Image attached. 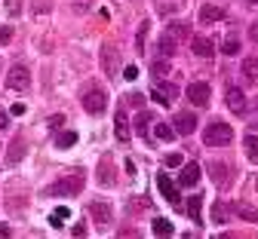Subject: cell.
Instances as JSON below:
<instances>
[{
  "label": "cell",
  "instance_id": "cell-8",
  "mask_svg": "<svg viewBox=\"0 0 258 239\" xmlns=\"http://www.w3.org/2000/svg\"><path fill=\"white\" fill-rule=\"evenodd\" d=\"M190 52H194V55H200V58H212V55H215V43H212V37H203V34H197V37L190 40Z\"/></svg>",
  "mask_w": 258,
  "mask_h": 239
},
{
  "label": "cell",
  "instance_id": "cell-17",
  "mask_svg": "<svg viewBox=\"0 0 258 239\" xmlns=\"http://www.w3.org/2000/svg\"><path fill=\"white\" fill-rule=\"evenodd\" d=\"M200 206H203V196H197V193H194V196L187 199V206H184L194 224H200V221H203V215H200Z\"/></svg>",
  "mask_w": 258,
  "mask_h": 239
},
{
  "label": "cell",
  "instance_id": "cell-41",
  "mask_svg": "<svg viewBox=\"0 0 258 239\" xmlns=\"http://www.w3.org/2000/svg\"><path fill=\"white\" fill-rule=\"evenodd\" d=\"M249 4H258V0H249Z\"/></svg>",
  "mask_w": 258,
  "mask_h": 239
},
{
  "label": "cell",
  "instance_id": "cell-3",
  "mask_svg": "<svg viewBox=\"0 0 258 239\" xmlns=\"http://www.w3.org/2000/svg\"><path fill=\"white\" fill-rule=\"evenodd\" d=\"M83 111L92 114V117H102V114L108 111V95H105L102 89H89V92L83 95Z\"/></svg>",
  "mask_w": 258,
  "mask_h": 239
},
{
  "label": "cell",
  "instance_id": "cell-22",
  "mask_svg": "<svg viewBox=\"0 0 258 239\" xmlns=\"http://www.w3.org/2000/svg\"><path fill=\"white\" fill-rule=\"evenodd\" d=\"M228 206H224V202H215V206H212V221L215 224H228Z\"/></svg>",
  "mask_w": 258,
  "mask_h": 239
},
{
  "label": "cell",
  "instance_id": "cell-35",
  "mask_svg": "<svg viewBox=\"0 0 258 239\" xmlns=\"http://www.w3.org/2000/svg\"><path fill=\"white\" fill-rule=\"evenodd\" d=\"M249 129H258V101H255V108L249 114Z\"/></svg>",
  "mask_w": 258,
  "mask_h": 239
},
{
  "label": "cell",
  "instance_id": "cell-6",
  "mask_svg": "<svg viewBox=\"0 0 258 239\" xmlns=\"http://www.w3.org/2000/svg\"><path fill=\"white\" fill-rule=\"evenodd\" d=\"M172 129H175V135H194V129H197V114H190V111L175 114Z\"/></svg>",
  "mask_w": 258,
  "mask_h": 239
},
{
  "label": "cell",
  "instance_id": "cell-27",
  "mask_svg": "<svg viewBox=\"0 0 258 239\" xmlns=\"http://www.w3.org/2000/svg\"><path fill=\"white\" fill-rule=\"evenodd\" d=\"M157 49H160V55H175V43L169 40V37H160V43H157Z\"/></svg>",
  "mask_w": 258,
  "mask_h": 239
},
{
  "label": "cell",
  "instance_id": "cell-20",
  "mask_svg": "<svg viewBox=\"0 0 258 239\" xmlns=\"http://www.w3.org/2000/svg\"><path fill=\"white\" fill-rule=\"evenodd\" d=\"M243 147H246V156L252 163H258V135H246L243 138Z\"/></svg>",
  "mask_w": 258,
  "mask_h": 239
},
{
  "label": "cell",
  "instance_id": "cell-28",
  "mask_svg": "<svg viewBox=\"0 0 258 239\" xmlns=\"http://www.w3.org/2000/svg\"><path fill=\"white\" fill-rule=\"evenodd\" d=\"M61 221H68V209H64V206H61V209H55V212L49 215V224H52V227H64Z\"/></svg>",
  "mask_w": 258,
  "mask_h": 239
},
{
  "label": "cell",
  "instance_id": "cell-12",
  "mask_svg": "<svg viewBox=\"0 0 258 239\" xmlns=\"http://www.w3.org/2000/svg\"><path fill=\"white\" fill-rule=\"evenodd\" d=\"M80 190V175H74V178H68V181H58V184H52L46 193L52 196V193H64V196H74Z\"/></svg>",
  "mask_w": 258,
  "mask_h": 239
},
{
  "label": "cell",
  "instance_id": "cell-18",
  "mask_svg": "<svg viewBox=\"0 0 258 239\" xmlns=\"http://www.w3.org/2000/svg\"><path fill=\"white\" fill-rule=\"evenodd\" d=\"M240 49H243V43H240V37H237V34L231 31L228 37H224V43H221V52H224V55H237Z\"/></svg>",
  "mask_w": 258,
  "mask_h": 239
},
{
  "label": "cell",
  "instance_id": "cell-14",
  "mask_svg": "<svg viewBox=\"0 0 258 239\" xmlns=\"http://www.w3.org/2000/svg\"><path fill=\"white\" fill-rule=\"evenodd\" d=\"M243 80L246 83H258V58L255 55H249V58H243Z\"/></svg>",
  "mask_w": 258,
  "mask_h": 239
},
{
  "label": "cell",
  "instance_id": "cell-13",
  "mask_svg": "<svg viewBox=\"0 0 258 239\" xmlns=\"http://www.w3.org/2000/svg\"><path fill=\"white\" fill-rule=\"evenodd\" d=\"M114 135H117V141H120V144L129 141V120H126L123 111H117V117H114Z\"/></svg>",
  "mask_w": 258,
  "mask_h": 239
},
{
  "label": "cell",
  "instance_id": "cell-30",
  "mask_svg": "<svg viewBox=\"0 0 258 239\" xmlns=\"http://www.w3.org/2000/svg\"><path fill=\"white\" fill-rule=\"evenodd\" d=\"M71 7H74V13H89V7H92V0H71Z\"/></svg>",
  "mask_w": 258,
  "mask_h": 239
},
{
  "label": "cell",
  "instance_id": "cell-1",
  "mask_svg": "<svg viewBox=\"0 0 258 239\" xmlns=\"http://www.w3.org/2000/svg\"><path fill=\"white\" fill-rule=\"evenodd\" d=\"M231 138H234V129L224 123V120H212L206 126V132H203L206 147H224V144H231Z\"/></svg>",
  "mask_w": 258,
  "mask_h": 239
},
{
  "label": "cell",
  "instance_id": "cell-36",
  "mask_svg": "<svg viewBox=\"0 0 258 239\" xmlns=\"http://www.w3.org/2000/svg\"><path fill=\"white\" fill-rule=\"evenodd\" d=\"M172 10H175V4H166V7H163V4H160V16H169Z\"/></svg>",
  "mask_w": 258,
  "mask_h": 239
},
{
  "label": "cell",
  "instance_id": "cell-11",
  "mask_svg": "<svg viewBox=\"0 0 258 239\" xmlns=\"http://www.w3.org/2000/svg\"><path fill=\"white\" fill-rule=\"evenodd\" d=\"M224 101H228V108H231L234 114H243V111H246V95H243V89H237V86H231L228 92H224Z\"/></svg>",
  "mask_w": 258,
  "mask_h": 239
},
{
  "label": "cell",
  "instance_id": "cell-40",
  "mask_svg": "<svg viewBox=\"0 0 258 239\" xmlns=\"http://www.w3.org/2000/svg\"><path fill=\"white\" fill-rule=\"evenodd\" d=\"M0 236H10V227L4 224V227H0Z\"/></svg>",
  "mask_w": 258,
  "mask_h": 239
},
{
  "label": "cell",
  "instance_id": "cell-26",
  "mask_svg": "<svg viewBox=\"0 0 258 239\" xmlns=\"http://www.w3.org/2000/svg\"><path fill=\"white\" fill-rule=\"evenodd\" d=\"M151 74H154V77H163V74H169V61H166V58H157V61L151 64Z\"/></svg>",
  "mask_w": 258,
  "mask_h": 239
},
{
  "label": "cell",
  "instance_id": "cell-2",
  "mask_svg": "<svg viewBox=\"0 0 258 239\" xmlns=\"http://www.w3.org/2000/svg\"><path fill=\"white\" fill-rule=\"evenodd\" d=\"M187 101L194 108H206L209 105V98H212V89H209V83L206 80H194V83H187Z\"/></svg>",
  "mask_w": 258,
  "mask_h": 239
},
{
  "label": "cell",
  "instance_id": "cell-39",
  "mask_svg": "<svg viewBox=\"0 0 258 239\" xmlns=\"http://www.w3.org/2000/svg\"><path fill=\"white\" fill-rule=\"evenodd\" d=\"M249 37H252V40H255V43H258V22H255V25H252V28H249Z\"/></svg>",
  "mask_w": 258,
  "mask_h": 239
},
{
  "label": "cell",
  "instance_id": "cell-37",
  "mask_svg": "<svg viewBox=\"0 0 258 239\" xmlns=\"http://www.w3.org/2000/svg\"><path fill=\"white\" fill-rule=\"evenodd\" d=\"M7 126H10V117H7V114H4V111H0V132H4V129H7Z\"/></svg>",
  "mask_w": 258,
  "mask_h": 239
},
{
  "label": "cell",
  "instance_id": "cell-33",
  "mask_svg": "<svg viewBox=\"0 0 258 239\" xmlns=\"http://www.w3.org/2000/svg\"><path fill=\"white\" fill-rule=\"evenodd\" d=\"M123 77H126V80H139V67H136V64H126Z\"/></svg>",
  "mask_w": 258,
  "mask_h": 239
},
{
  "label": "cell",
  "instance_id": "cell-34",
  "mask_svg": "<svg viewBox=\"0 0 258 239\" xmlns=\"http://www.w3.org/2000/svg\"><path fill=\"white\" fill-rule=\"evenodd\" d=\"M212 169H215V172H218V184H221V187H224V184H228V178H224V172H228V169H224V166H221V163H215V166H212Z\"/></svg>",
  "mask_w": 258,
  "mask_h": 239
},
{
  "label": "cell",
  "instance_id": "cell-31",
  "mask_svg": "<svg viewBox=\"0 0 258 239\" xmlns=\"http://www.w3.org/2000/svg\"><path fill=\"white\" fill-rule=\"evenodd\" d=\"M13 40V28L10 25H0V46H7Z\"/></svg>",
  "mask_w": 258,
  "mask_h": 239
},
{
  "label": "cell",
  "instance_id": "cell-38",
  "mask_svg": "<svg viewBox=\"0 0 258 239\" xmlns=\"http://www.w3.org/2000/svg\"><path fill=\"white\" fill-rule=\"evenodd\" d=\"M61 123H64V117H52V120H49V129H58Z\"/></svg>",
  "mask_w": 258,
  "mask_h": 239
},
{
  "label": "cell",
  "instance_id": "cell-4",
  "mask_svg": "<svg viewBox=\"0 0 258 239\" xmlns=\"http://www.w3.org/2000/svg\"><path fill=\"white\" fill-rule=\"evenodd\" d=\"M7 89H13V92H28V89H31V74H28L25 64H13V67H10Z\"/></svg>",
  "mask_w": 258,
  "mask_h": 239
},
{
  "label": "cell",
  "instance_id": "cell-16",
  "mask_svg": "<svg viewBox=\"0 0 258 239\" xmlns=\"http://www.w3.org/2000/svg\"><path fill=\"white\" fill-rule=\"evenodd\" d=\"M218 19H224V7H212V4H206V7L200 10V22H203V25L218 22Z\"/></svg>",
  "mask_w": 258,
  "mask_h": 239
},
{
  "label": "cell",
  "instance_id": "cell-9",
  "mask_svg": "<svg viewBox=\"0 0 258 239\" xmlns=\"http://www.w3.org/2000/svg\"><path fill=\"white\" fill-rule=\"evenodd\" d=\"M89 212H92L95 224H99V230H108V224H111V206H108V202H102V199H95L92 206H89Z\"/></svg>",
  "mask_w": 258,
  "mask_h": 239
},
{
  "label": "cell",
  "instance_id": "cell-15",
  "mask_svg": "<svg viewBox=\"0 0 258 239\" xmlns=\"http://www.w3.org/2000/svg\"><path fill=\"white\" fill-rule=\"evenodd\" d=\"M163 37H169V40H172V43L178 46V43H181V40L187 37V25H181V22H172V25H169V28L163 31Z\"/></svg>",
  "mask_w": 258,
  "mask_h": 239
},
{
  "label": "cell",
  "instance_id": "cell-32",
  "mask_svg": "<svg viewBox=\"0 0 258 239\" xmlns=\"http://www.w3.org/2000/svg\"><path fill=\"white\" fill-rule=\"evenodd\" d=\"M181 163H184V156H181V153H169V156H166V166H169V169H178Z\"/></svg>",
  "mask_w": 258,
  "mask_h": 239
},
{
  "label": "cell",
  "instance_id": "cell-42",
  "mask_svg": "<svg viewBox=\"0 0 258 239\" xmlns=\"http://www.w3.org/2000/svg\"><path fill=\"white\" fill-rule=\"evenodd\" d=\"M114 4H120V0H114Z\"/></svg>",
  "mask_w": 258,
  "mask_h": 239
},
{
  "label": "cell",
  "instance_id": "cell-29",
  "mask_svg": "<svg viewBox=\"0 0 258 239\" xmlns=\"http://www.w3.org/2000/svg\"><path fill=\"white\" fill-rule=\"evenodd\" d=\"M22 150H25V144H22V141H13V147H10V163H19V160H22Z\"/></svg>",
  "mask_w": 258,
  "mask_h": 239
},
{
  "label": "cell",
  "instance_id": "cell-25",
  "mask_svg": "<svg viewBox=\"0 0 258 239\" xmlns=\"http://www.w3.org/2000/svg\"><path fill=\"white\" fill-rule=\"evenodd\" d=\"M148 123H154V114H151V111H142V114L136 117V129H139V135L148 132Z\"/></svg>",
  "mask_w": 258,
  "mask_h": 239
},
{
  "label": "cell",
  "instance_id": "cell-23",
  "mask_svg": "<svg viewBox=\"0 0 258 239\" xmlns=\"http://www.w3.org/2000/svg\"><path fill=\"white\" fill-rule=\"evenodd\" d=\"M55 144L64 150V147H71V144H77V132H58L55 135Z\"/></svg>",
  "mask_w": 258,
  "mask_h": 239
},
{
  "label": "cell",
  "instance_id": "cell-24",
  "mask_svg": "<svg viewBox=\"0 0 258 239\" xmlns=\"http://www.w3.org/2000/svg\"><path fill=\"white\" fill-rule=\"evenodd\" d=\"M154 132H157V138H160V141H172V138H175V129H172L169 123H160Z\"/></svg>",
  "mask_w": 258,
  "mask_h": 239
},
{
  "label": "cell",
  "instance_id": "cell-21",
  "mask_svg": "<svg viewBox=\"0 0 258 239\" xmlns=\"http://www.w3.org/2000/svg\"><path fill=\"white\" fill-rule=\"evenodd\" d=\"M154 233H157V236H172L175 227H172V221H166V218H154Z\"/></svg>",
  "mask_w": 258,
  "mask_h": 239
},
{
  "label": "cell",
  "instance_id": "cell-5",
  "mask_svg": "<svg viewBox=\"0 0 258 239\" xmlns=\"http://www.w3.org/2000/svg\"><path fill=\"white\" fill-rule=\"evenodd\" d=\"M151 98H154V101H160V105H172V101L178 98V89H175L172 83L157 80V83H154V89H151Z\"/></svg>",
  "mask_w": 258,
  "mask_h": 239
},
{
  "label": "cell",
  "instance_id": "cell-10",
  "mask_svg": "<svg viewBox=\"0 0 258 239\" xmlns=\"http://www.w3.org/2000/svg\"><path fill=\"white\" fill-rule=\"evenodd\" d=\"M157 187H160V193H163V196L172 202V206H178V187H175V181H172L169 175L160 172V175H157Z\"/></svg>",
  "mask_w": 258,
  "mask_h": 239
},
{
  "label": "cell",
  "instance_id": "cell-7",
  "mask_svg": "<svg viewBox=\"0 0 258 239\" xmlns=\"http://www.w3.org/2000/svg\"><path fill=\"white\" fill-rule=\"evenodd\" d=\"M197 184H200V166L197 163H181L178 187H197Z\"/></svg>",
  "mask_w": 258,
  "mask_h": 239
},
{
  "label": "cell",
  "instance_id": "cell-19",
  "mask_svg": "<svg viewBox=\"0 0 258 239\" xmlns=\"http://www.w3.org/2000/svg\"><path fill=\"white\" fill-rule=\"evenodd\" d=\"M234 212L240 215V218H246V221H252V224H258V212L249 206V202H237V206H234Z\"/></svg>",
  "mask_w": 258,
  "mask_h": 239
}]
</instances>
